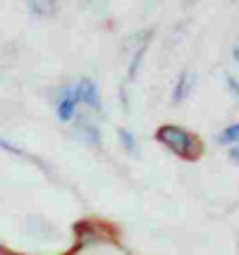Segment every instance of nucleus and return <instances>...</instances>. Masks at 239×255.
Segmentation results:
<instances>
[{
    "instance_id": "4",
    "label": "nucleus",
    "mask_w": 239,
    "mask_h": 255,
    "mask_svg": "<svg viewBox=\"0 0 239 255\" xmlns=\"http://www.w3.org/2000/svg\"><path fill=\"white\" fill-rule=\"evenodd\" d=\"M0 255H2V253H0Z\"/></svg>"
},
{
    "instance_id": "2",
    "label": "nucleus",
    "mask_w": 239,
    "mask_h": 255,
    "mask_svg": "<svg viewBox=\"0 0 239 255\" xmlns=\"http://www.w3.org/2000/svg\"><path fill=\"white\" fill-rule=\"evenodd\" d=\"M77 105H79L77 91H74V86H69V89L62 93L60 103H57V117H60L62 122H69L72 115H74V110H77Z\"/></svg>"
},
{
    "instance_id": "3",
    "label": "nucleus",
    "mask_w": 239,
    "mask_h": 255,
    "mask_svg": "<svg viewBox=\"0 0 239 255\" xmlns=\"http://www.w3.org/2000/svg\"><path fill=\"white\" fill-rule=\"evenodd\" d=\"M237 133H239V127L237 124H232V127H230V129H225V133H223V136H220V143H225V145H235L237 143Z\"/></svg>"
},
{
    "instance_id": "1",
    "label": "nucleus",
    "mask_w": 239,
    "mask_h": 255,
    "mask_svg": "<svg viewBox=\"0 0 239 255\" xmlns=\"http://www.w3.org/2000/svg\"><path fill=\"white\" fill-rule=\"evenodd\" d=\"M158 141L168 145L172 153H177L180 157H187V160L201 155V143L196 141V136H192L189 131H184V129H180V127H172V124L160 127L158 129Z\"/></svg>"
}]
</instances>
